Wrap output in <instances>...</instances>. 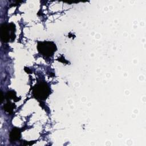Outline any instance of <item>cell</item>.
<instances>
[{"label": "cell", "mask_w": 146, "mask_h": 146, "mask_svg": "<svg viewBox=\"0 0 146 146\" xmlns=\"http://www.w3.org/2000/svg\"><path fill=\"white\" fill-rule=\"evenodd\" d=\"M15 26L14 23H3L1 26V38L4 42L13 41L15 39Z\"/></svg>", "instance_id": "cell-1"}, {"label": "cell", "mask_w": 146, "mask_h": 146, "mask_svg": "<svg viewBox=\"0 0 146 146\" xmlns=\"http://www.w3.org/2000/svg\"><path fill=\"white\" fill-rule=\"evenodd\" d=\"M21 136V132L18 128H14L10 133V139L11 141H15L18 140Z\"/></svg>", "instance_id": "cell-4"}, {"label": "cell", "mask_w": 146, "mask_h": 146, "mask_svg": "<svg viewBox=\"0 0 146 146\" xmlns=\"http://www.w3.org/2000/svg\"><path fill=\"white\" fill-rule=\"evenodd\" d=\"M50 90L45 83H40L35 85L33 88L34 96L38 99L44 100L50 94Z\"/></svg>", "instance_id": "cell-3"}, {"label": "cell", "mask_w": 146, "mask_h": 146, "mask_svg": "<svg viewBox=\"0 0 146 146\" xmlns=\"http://www.w3.org/2000/svg\"><path fill=\"white\" fill-rule=\"evenodd\" d=\"M37 48L38 51L46 57L52 56L56 50L55 44L53 42L49 41L39 42L38 43Z\"/></svg>", "instance_id": "cell-2"}, {"label": "cell", "mask_w": 146, "mask_h": 146, "mask_svg": "<svg viewBox=\"0 0 146 146\" xmlns=\"http://www.w3.org/2000/svg\"><path fill=\"white\" fill-rule=\"evenodd\" d=\"M6 97L7 99H15L16 98L15 92L14 91H10L6 94Z\"/></svg>", "instance_id": "cell-6"}, {"label": "cell", "mask_w": 146, "mask_h": 146, "mask_svg": "<svg viewBox=\"0 0 146 146\" xmlns=\"http://www.w3.org/2000/svg\"><path fill=\"white\" fill-rule=\"evenodd\" d=\"M14 104L11 103L10 102H7L3 107L4 108V110L7 112L8 113H11L13 112V109L14 108Z\"/></svg>", "instance_id": "cell-5"}]
</instances>
